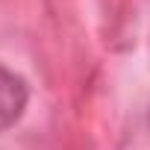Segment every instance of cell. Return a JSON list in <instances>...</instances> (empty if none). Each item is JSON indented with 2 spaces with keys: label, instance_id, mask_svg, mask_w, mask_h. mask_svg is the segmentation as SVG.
<instances>
[{
  "label": "cell",
  "instance_id": "6da1fadb",
  "mask_svg": "<svg viewBox=\"0 0 150 150\" xmlns=\"http://www.w3.org/2000/svg\"><path fill=\"white\" fill-rule=\"evenodd\" d=\"M27 109V83L0 65V132L9 129Z\"/></svg>",
  "mask_w": 150,
  "mask_h": 150
}]
</instances>
